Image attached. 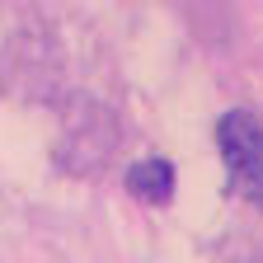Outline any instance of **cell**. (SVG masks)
I'll return each instance as SVG.
<instances>
[{"mask_svg": "<svg viewBox=\"0 0 263 263\" xmlns=\"http://www.w3.org/2000/svg\"><path fill=\"white\" fill-rule=\"evenodd\" d=\"M216 151L226 164V188L263 212V122L249 108H230L216 122Z\"/></svg>", "mask_w": 263, "mask_h": 263, "instance_id": "cell-1", "label": "cell"}, {"mask_svg": "<svg viewBox=\"0 0 263 263\" xmlns=\"http://www.w3.org/2000/svg\"><path fill=\"white\" fill-rule=\"evenodd\" d=\"M174 188H179V174L164 155H146L137 164H127V193L146 207H170L174 202Z\"/></svg>", "mask_w": 263, "mask_h": 263, "instance_id": "cell-2", "label": "cell"}]
</instances>
